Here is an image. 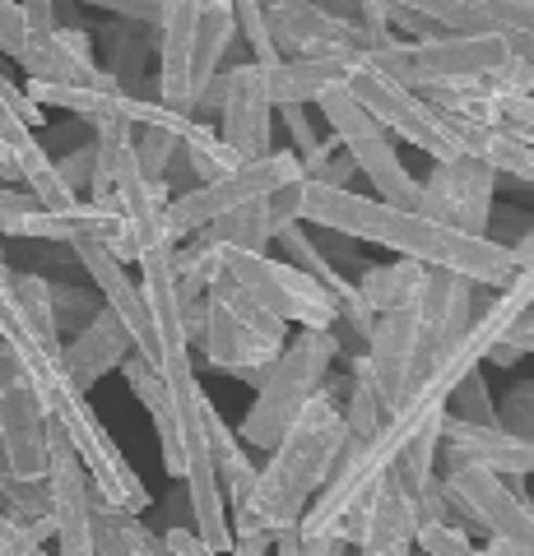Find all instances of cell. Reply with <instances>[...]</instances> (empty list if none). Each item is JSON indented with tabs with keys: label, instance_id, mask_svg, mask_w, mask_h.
<instances>
[{
	"label": "cell",
	"instance_id": "obj_18",
	"mask_svg": "<svg viewBox=\"0 0 534 556\" xmlns=\"http://www.w3.org/2000/svg\"><path fill=\"white\" fill-rule=\"evenodd\" d=\"M423 98L433 102L442 116L507 130L534 149V93H488V89H479V84H460V89H427Z\"/></svg>",
	"mask_w": 534,
	"mask_h": 556
},
{
	"label": "cell",
	"instance_id": "obj_39",
	"mask_svg": "<svg viewBox=\"0 0 534 556\" xmlns=\"http://www.w3.org/2000/svg\"><path fill=\"white\" fill-rule=\"evenodd\" d=\"M0 186H20V153L10 139H0Z\"/></svg>",
	"mask_w": 534,
	"mask_h": 556
},
{
	"label": "cell",
	"instance_id": "obj_15",
	"mask_svg": "<svg viewBox=\"0 0 534 556\" xmlns=\"http://www.w3.org/2000/svg\"><path fill=\"white\" fill-rule=\"evenodd\" d=\"M423 14L442 33H497V38H534V0H382Z\"/></svg>",
	"mask_w": 534,
	"mask_h": 556
},
{
	"label": "cell",
	"instance_id": "obj_30",
	"mask_svg": "<svg viewBox=\"0 0 534 556\" xmlns=\"http://www.w3.org/2000/svg\"><path fill=\"white\" fill-rule=\"evenodd\" d=\"M413 547H423V556H484V547H474L470 533L456 525H419Z\"/></svg>",
	"mask_w": 534,
	"mask_h": 556
},
{
	"label": "cell",
	"instance_id": "obj_7",
	"mask_svg": "<svg viewBox=\"0 0 534 556\" xmlns=\"http://www.w3.org/2000/svg\"><path fill=\"white\" fill-rule=\"evenodd\" d=\"M344 93H353V102L363 108L376 126H382L390 139H409L413 149H423L433 163L442 159H456V139L446 116L427 102L423 93L395 84L386 70H376L368 56H353L349 61V79H344Z\"/></svg>",
	"mask_w": 534,
	"mask_h": 556
},
{
	"label": "cell",
	"instance_id": "obj_16",
	"mask_svg": "<svg viewBox=\"0 0 534 556\" xmlns=\"http://www.w3.org/2000/svg\"><path fill=\"white\" fill-rule=\"evenodd\" d=\"M298 186H284V190H274L265 200H251V204H237L223 218L204 223L196 237L210 241L219 251H270V241L280 237L288 223H298Z\"/></svg>",
	"mask_w": 534,
	"mask_h": 556
},
{
	"label": "cell",
	"instance_id": "obj_23",
	"mask_svg": "<svg viewBox=\"0 0 534 556\" xmlns=\"http://www.w3.org/2000/svg\"><path fill=\"white\" fill-rule=\"evenodd\" d=\"M89 529H94V556H172L163 547V533H153L140 515L116 510L98 496L89 506Z\"/></svg>",
	"mask_w": 534,
	"mask_h": 556
},
{
	"label": "cell",
	"instance_id": "obj_9",
	"mask_svg": "<svg viewBox=\"0 0 534 556\" xmlns=\"http://www.w3.org/2000/svg\"><path fill=\"white\" fill-rule=\"evenodd\" d=\"M316 108L325 116V126L335 130V144L349 153L353 167L372 181L376 200L395 204V208H413V214H419V181L405 172L400 153H395V139L382 126H376V121L363 108H358L353 93L335 89V93H325Z\"/></svg>",
	"mask_w": 534,
	"mask_h": 556
},
{
	"label": "cell",
	"instance_id": "obj_29",
	"mask_svg": "<svg viewBox=\"0 0 534 556\" xmlns=\"http://www.w3.org/2000/svg\"><path fill=\"white\" fill-rule=\"evenodd\" d=\"M135 163L149 181H167L172 159H177V135L163 130V126H135Z\"/></svg>",
	"mask_w": 534,
	"mask_h": 556
},
{
	"label": "cell",
	"instance_id": "obj_3",
	"mask_svg": "<svg viewBox=\"0 0 534 556\" xmlns=\"http://www.w3.org/2000/svg\"><path fill=\"white\" fill-rule=\"evenodd\" d=\"M182 329L191 353H200L214 371L261 386V376L274 367V357L288 343V325L256 306L228 274L204 288V298L182 306Z\"/></svg>",
	"mask_w": 534,
	"mask_h": 556
},
{
	"label": "cell",
	"instance_id": "obj_5",
	"mask_svg": "<svg viewBox=\"0 0 534 556\" xmlns=\"http://www.w3.org/2000/svg\"><path fill=\"white\" fill-rule=\"evenodd\" d=\"M507 56L511 42L497 38V33H433V38H409V42L395 38L368 51L376 70H386L395 84H405L413 93L484 84Z\"/></svg>",
	"mask_w": 534,
	"mask_h": 556
},
{
	"label": "cell",
	"instance_id": "obj_2",
	"mask_svg": "<svg viewBox=\"0 0 534 556\" xmlns=\"http://www.w3.org/2000/svg\"><path fill=\"white\" fill-rule=\"evenodd\" d=\"M344 445H349V431H344L339 399L325 390L280 437V445L270 450V459L256 468L247 501L243 506H228V515L256 519V525H265L274 538L284 529H298V519L307 515V506L316 501L325 478H331L335 464L344 459Z\"/></svg>",
	"mask_w": 534,
	"mask_h": 556
},
{
	"label": "cell",
	"instance_id": "obj_10",
	"mask_svg": "<svg viewBox=\"0 0 534 556\" xmlns=\"http://www.w3.org/2000/svg\"><path fill=\"white\" fill-rule=\"evenodd\" d=\"M442 482L451 492L460 525H474L488 538H502L516 552L534 556V515H530L525 478H497L488 468L464 464V468H442Z\"/></svg>",
	"mask_w": 534,
	"mask_h": 556
},
{
	"label": "cell",
	"instance_id": "obj_12",
	"mask_svg": "<svg viewBox=\"0 0 534 556\" xmlns=\"http://www.w3.org/2000/svg\"><path fill=\"white\" fill-rule=\"evenodd\" d=\"M0 445L14 478H47V413L10 343H0Z\"/></svg>",
	"mask_w": 534,
	"mask_h": 556
},
{
	"label": "cell",
	"instance_id": "obj_37",
	"mask_svg": "<svg viewBox=\"0 0 534 556\" xmlns=\"http://www.w3.org/2000/svg\"><path fill=\"white\" fill-rule=\"evenodd\" d=\"M502 343H511L516 353H534V306H525L521 316H516L511 325H507V334H502Z\"/></svg>",
	"mask_w": 534,
	"mask_h": 556
},
{
	"label": "cell",
	"instance_id": "obj_17",
	"mask_svg": "<svg viewBox=\"0 0 534 556\" xmlns=\"http://www.w3.org/2000/svg\"><path fill=\"white\" fill-rule=\"evenodd\" d=\"M423 316L419 311H390V316H376L372 334H368V371H372V386L382 394V408L395 413L400 404V390H405V371L413 353H419V339H423Z\"/></svg>",
	"mask_w": 534,
	"mask_h": 556
},
{
	"label": "cell",
	"instance_id": "obj_32",
	"mask_svg": "<svg viewBox=\"0 0 534 556\" xmlns=\"http://www.w3.org/2000/svg\"><path fill=\"white\" fill-rule=\"evenodd\" d=\"M94 163H98V149L89 139V144H79V149L65 153V159H57V172H61V181L79 195V190H89V181H94Z\"/></svg>",
	"mask_w": 534,
	"mask_h": 556
},
{
	"label": "cell",
	"instance_id": "obj_1",
	"mask_svg": "<svg viewBox=\"0 0 534 556\" xmlns=\"http://www.w3.org/2000/svg\"><path fill=\"white\" fill-rule=\"evenodd\" d=\"M298 223H307L316 232L372 241V247L419 260L427 269L460 274L484 288H507L516 274L507 241L442 228V223L413 214V208H395V204H382L376 195H358V190H331L321 181L298 186Z\"/></svg>",
	"mask_w": 534,
	"mask_h": 556
},
{
	"label": "cell",
	"instance_id": "obj_19",
	"mask_svg": "<svg viewBox=\"0 0 534 556\" xmlns=\"http://www.w3.org/2000/svg\"><path fill=\"white\" fill-rule=\"evenodd\" d=\"M349 61H321V56H280V61H256V79L270 108H312L325 93L344 89Z\"/></svg>",
	"mask_w": 534,
	"mask_h": 556
},
{
	"label": "cell",
	"instance_id": "obj_35",
	"mask_svg": "<svg viewBox=\"0 0 534 556\" xmlns=\"http://www.w3.org/2000/svg\"><path fill=\"white\" fill-rule=\"evenodd\" d=\"M163 547H167L172 556H223V552H214L210 543H204V538H200L191 525H167Z\"/></svg>",
	"mask_w": 534,
	"mask_h": 556
},
{
	"label": "cell",
	"instance_id": "obj_36",
	"mask_svg": "<svg viewBox=\"0 0 534 556\" xmlns=\"http://www.w3.org/2000/svg\"><path fill=\"white\" fill-rule=\"evenodd\" d=\"M20 10H24L28 38H47V33H57V0H20Z\"/></svg>",
	"mask_w": 534,
	"mask_h": 556
},
{
	"label": "cell",
	"instance_id": "obj_20",
	"mask_svg": "<svg viewBox=\"0 0 534 556\" xmlns=\"http://www.w3.org/2000/svg\"><path fill=\"white\" fill-rule=\"evenodd\" d=\"M135 353V343L126 334V325L112 316L108 306L98 311V316L79 329V334L71 343H61V367L65 376H71V386L89 394L102 376L122 371V362Z\"/></svg>",
	"mask_w": 534,
	"mask_h": 556
},
{
	"label": "cell",
	"instance_id": "obj_38",
	"mask_svg": "<svg viewBox=\"0 0 534 556\" xmlns=\"http://www.w3.org/2000/svg\"><path fill=\"white\" fill-rule=\"evenodd\" d=\"M316 5L331 14V20H339V24H358V14H363V0H316Z\"/></svg>",
	"mask_w": 534,
	"mask_h": 556
},
{
	"label": "cell",
	"instance_id": "obj_28",
	"mask_svg": "<svg viewBox=\"0 0 534 556\" xmlns=\"http://www.w3.org/2000/svg\"><path fill=\"white\" fill-rule=\"evenodd\" d=\"M33 130H42V108L33 102L20 84H10V75L0 70V139L20 144Z\"/></svg>",
	"mask_w": 534,
	"mask_h": 556
},
{
	"label": "cell",
	"instance_id": "obj_6",
	"mask_svg": "<svg viewBox=\"0 0 534 556\" xmlns=\"http://www.w3.org/2000/svg\"><path fill=\"white\" fill-rule=\"evenodd\" d=\"M298 181H302L298 153L293 149H270V153H261V159H243L228 177L200 181L191 190H177V195L167 200V208H163V223H167L172 241H186V237H196L204 223L223 218L228 208L265 200V195H274V190L298 186Z\"/></svg>",
	"mask_w": 534,
	"mask_h": 556
},
{
	"label": "cell",
	"instance_id": "obj_40",
	"mask_svg": "<svg viewBox=\"0 0 534 556\" xmlns=\"http://www.w3.org/2000/svg\"><path fill=\"white\" fill-rule=\"evenodd\" d=\"M530 515H534V496H530Z\"/></svg>",
	"mask_w": 534,
	"mask_h": 556
},
{
	"label": "cell",
	"instance_id": "obj_22",
	"mask_svg": "<svg viewBox=\"0 0 534 556\" xmlns=\"http://www.w3.org/2000/svg\"><path fill=\"white\" fill-rule=\"evenodd\" d=\"M446 126H451V139L460 153H470V159H479L484 167L507 172V177L534 186V149L521 144L516 135L493 130V126H474V121H456V116H446Z\"/></svg>",
	"mask_w": 534,
	"mask_h": 556
},
{
	"label": "cell",
	"instance_id": "obj_14",
	"mask_svg": "<svg viewBox=\"0 0 534 556\" xmlns=\"http://www.w3.org/2000/svg\"><path fill=\"white\" fill-rule=\"evenodd\" d=\"M265 28H270L274 56H321V61L363 56L358 51V33L349 24L331 20L316 0H265Z\"/></svg>",
	"mask_w": 534,
	"mask_h": 556
},
{
	"label": "cell",
	"instance_id": "obj_34",
	"mask_svg": "<svg viewBox=\"0 0 534 556\" xmlns=\"http://www.w3.org/2000/svg\"><path fill=\"white\" fill-rule=\"evenodd\" d=\"M75 5H98V10L116 14V20H131L140 28L159 24V0H75Z\"/></svg>",
	"mask_w": 534,
	"mask_h": 556
},
{
	"label": "cell",
	"instance_id": "obj_26",
	"mask_svg": "<svg viewBox=\"0 0 534 556\" xmlns=\"http://www.w3.org/2000/svg\"><path fill=\"white\" fill-rule=\"evenodd\" d=\"M446 413L460 417V422H470V427H497V404H493V394H488L484 367L464 371V376L456 380L451 399H446Z\"/></svg>",
	"mask_w": 534,
	"mask_h": 556
},
{
	"label": "cell",
	"instance_id": "obj_24",
	"mask_svg": "<svg viewBox=\"0 0 534 556\" xmlns=\"http://www.w3.org/2000/svg\"><path fill=\"white\" fill-rule=\"evenodd\" d=\"M423 274H427V265L395 255L390 265H372V269H363V278H353V288H358V298L368 302L372 316H390V311H409L413 302H419Z\"/></svg>",
	"mask_w": 534,
	"mask_h": 556
},
{
	"label": "cell",
	"instance_id": "obj_27",
	"mask_svg": "<svg viewBox=\"0 0 534 556\" xmlns=\"http://www.w3.org/2000/svg\"><path fill=\"white\" fill-rule=\"evenodd\" d=\"M47 302H51V316H57V329H75V334L102 311L98 288L57 283V278H47Z\"/></svg>",
	"mask_w": 534,
	"mask_h": 556
},
{
	"label": "cell",
	"instance_id": "obj_21",
	"mask_svg": "<svg viewBox=\"0 0 534 556\" xmlns=\"http://www.w3.org/2000/svg\"><path fill=\"white\" fill-rule=\"evenodd\" d=\"M413 533H419V501L386 478L358 515V556H413Z\"/></svg>",
	"mask_w": 534,
	"mask_h": 556
},
{
	"label": "cell",
	"instance_id": "obj_25",
	"mask_svg": "<svg viewBox=\"0 0 534 556\" xmlns=\"http://www.w3.org/2000/svg\"><path fill=\"white\" fill-rule=\"evenodd\" d=\"M339 413H344V431H349V450L372 441L376 427H382V417H386L382 394H376V386H372V371H368L363 353L353 357V380H349V394H344Z\"/></svg>",
	"mask_w": 534,
	"mask_h": 556
},
{
	"label": "cell",
	"instance_id": "obj_31",
	"mask_svg": "<svg viewBox=\"0 0 534 556\" xmlns=\"http://www.w3.org/2000/svg\"><path fill=\"white\" fill-rule=\"evenodd\" d=\"M497 422H502L511 437L534 441V380H525V386H516L507 394V404L497 408Z\"/></svg>",
	"mask_w": 534,
	"mask_h": 556
},
{
	"label": "cell",
	"instance_id": "obj_13",
	"mask_svg": "<svg viewBox=\"0 0 534 556\" xmlns=\"http://www.w3.org/2000/svg\"><path fill=\"white\" fill-rule=\"evenodd\" d=\"M71 251H75V260L84 265V274L94 278L102 306H108L112 316L126 325L135 353H140L149 367H153V362H159V325H153V316H149V302H145V292H140V278H131L122 260H116L112 251H102L98 241H89V237L71 241Z\"/></svg>",
	"mask_w": 534,
	"mask_h": 556
},
{
	"label": "cell",
	"instance_id": "obj_11",
	"mask_svg": "<svg viewBox=\"0 0 534 556\" xmlns=\"http://www.w3.org/2000/svg\"><path fill=\"white\" fill-rule=\"evenodd\" d=\"M493 186H497L493 167L470 159V153H456V159H442L427 172V181H419V214L442 223V228L488 237Z\"/></svg>",
	"mask_w": 534,
	"mask_h": 556
},
{
	"label": "cell",
	"instance_id": "obj_8",
	"mask_svg": "<svg viewBox=\"0 0 534 556\" xmlns=\"http://www.w3.org/2000/svg\"><path fill=\"white\" fill-rule=\"evenodd\" d=\"M223 274L247 292L256 306H265L270 316L284 325L302 329H331L339 320L335 298L325 292L312 274H302L288 260H274L270 251H223Z\"/></svg>",
	"mask_w": 534,
	"mask_h": 556
},
{
	"label": "cell",
	"instance_id": "obj_33",
	"mask_svg": "<svg viewBox=\"0 0 534 556\" xmlns=\"http://www.w3.org/2000/svg\"><path fill=\"white\" fill-rule=\"evenodd\" d=\"M24 42H28V28H24V10H20V0H0V56L20 61Z\"/></svg>",
	"mask_w": 534,
	"mask_h": 556
},
{
	"label": "cell",
	"instance_id": "obj_4",
	"mask_svg": "<svg viewBox=\"0 0 534 556\" xmlns=\"http://www.w3.org/2000/svg\"><path fill=\"white\" fill-rule=\"evenodd\" d=\"M335 357H339V343L331 329H302L298 339H288L284 353L274 357V367L256 386V404L247 408L243 427H237V441L270 455L284 431L302 417V408L325 394Z\"/></svg>",
	"mask_w": 534,
	"mask_h": 556
}]
</instances>
